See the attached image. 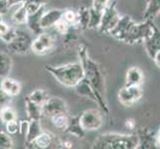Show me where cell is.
<instances>
[{"mask_svg":"<svg viewBox=\"0 0 160 149\" xmlns=\"http://www.w3.org/2000/svg\"><path fill=\"white\" fill-rule=\"evenodd\" d=\"M79 57L80 62L84 69V78L90 82V85L95 91L97 98H98V104L102 107L106 113H108V107L106 102V84H104V75L103 72L96 61L90 58L88 49L85 45H81L79 48Z\"/></svg>","mask_w":160,"mask_h":149,"instance_id":"6da1fadb","label":"cell"},{"mask_svg":"<svg viewBox=\"0 0 160 149\" xmlns=\"http://www.w3.org/2000/svg\"><path fill=\"white\" fill-rule=\"evenodd\" d=\"M139 138L135 134L104 133L93 141L92 148L101 149H134L138 148Z\"/></svg>","mask_w":160,"mask_h":149,"instance_id":"7a4b0ae2","label":"cell"},{"mask_svg":"<svg viewBox=\"0 0 160 149\" xmlns=\"http://www.w3.org/2000/svg\"><path fill=\"white\" fill-rule=\"evenodd\" d=\"M45 69L61 85L68 87H74L85 77L81 62L70 63L58 67L46 66Z\"/></svg>","mask_w":160,"mask_h":149,"instance_id":"3957f363","label":"cell"},{"mask_svg":"<svg viewBox=\"0 0 160 149\" xmlns=\"http://www.w3.org/2000/svg\"><path fill=\"white\" fill-rule=\"evenodd\" d=\"M153 22L152 20H145L142 23H134L129 28L128 32L124 36L122 42L126 44H134L143 42L146 37L150 35L152 32Z\"/></svg>","mask_w":160,"mask_h":149,"instance_id":"277c9868","label":"cell"},{"mask_svg":"<svg viewBox=\"0 0 160 149\" xmlns=\"http://www.w3.org/2000/svg\"><path fill=\"white\" fill-rule=\"evenodd\" d=\"M119 18L120 16L117 9V2L110 1L102 11V21L100 27H98V30L103 34H109V32L117 25Z\"/></svg>","mask_w":160,"mask_h":149,"instance_id":"5b68a950","label":"cell"},{"mask_svg":"<svg viewBox=\"0 0 160 149\" xmlns=\"http://www.w3.org/2000/svg\"><path fill=\"white\" fill-rule=\"evenodd\" d=\"M32 37L23 30H17L14 39L7 44V48L14 54H26L31 50Z\"/></svg>","mask_w":160,"mask_h":149,"instance_id":"8992f818","label":"cell"},{"mask_svg":"<svg viewBox=\"0 0 160 149\" xmlns=\"http://www.w3.org/2000/svg\"><path fill=\"white\" fill-rule=\"evenodd\" d=\"M80 122L86 131L100 129L103 124V117L100 110L88 109L80 117Z\"/></svg>","mask_w":160,"mask_h":149,"instance_id":"52a82bcc","label":"cell"},{"mask_svg":"<svg viewBox=\"0 0 160 149\" xmlns=\"http://www.w3.org/2000/svg\"><path fill=\"white\" fill-rule=\"evenodd\" d=\"M68 106L63 98L59 97H49L42 106V114L51 117L55 114L66 113L68 114Z\"/></svg>","mask_w":160,"mask_h":149,"instance_id":"ba28073f","label":"cell"},{"mask_svg":"<svg viewBox=\"0 0 160 149\" xmlns=\"http://www.w3.org/2000/svg\"><path fill=\"white\" fill-rule=\"evenodd\" d=\"M142 93L140 86H125L118 92V101L124 107H132L141 98Z\"/></svg>","mask_w":160,"mask_h":149,"instance_id":"9c48e42d","label":"cell"},{"mask_svg":"<svg viewBox=\"0 0 160 149\" xmlns=\"http://www.w3.org/2000/svg\"><path fill=\"white\" fill-rule=\"evenodd\" d=\"M29 145H34L35 148H64L63 141H61L56 136L53 135L50 132L42 131L41 133L36 137V139L30 143Z\"/></svg>","mask_w":160,"mask_h":149,"instance_id":"30bf717a","label":"cell"},{"mask_svg":"<svg viewBox=\"0 0 160 149\" xmlns=\"http://www.w3.org/2000/svg\"><path fill=\"white\" fill-rule=\"evenodd\" d=\"M55 44V38L48 33H41L36 39L32 41L31 51L37 55H43L51 50Z\"/></svg>","mask_w":160,"mask_h":149,"instance_id":"8fae6325","label":"cell"},{"mask_svg":"<svg viewBox=\"0 0 160 149\" xmlns=\"http://www.w3.org/2000/svg\"><path fill=\"white\" fill-rule=\"evenodd\" d=\"M145 46V50L151 59L154 58L155 54L160 51V29L159 27H157L155 24L153 23L152 27V32L150 33V35L146 37L143 40Z\"/></svg>","mask_w":160,"mask_h":149,"instance_id":"7c38bea8","label":"cell"},{"mask_svg":"<svg viewBox=\"0 0 160 149\" xmlns=\"http://www.w3.org/2000/svg\"><path fill=\"white\" fill-rule=\"evenodd\" d=\"M133 23H134V21L131 19L130 16H128V15L120 16L117 25H115L114 28L109 32V34L113 36L114 38H117L118 40L122 42L124 36L126 35V33L128 32L129 28Z\"/></svg>","mask_w":160,"mask_h":149,"instance_id":"4fadbf2b","label":"cell"},{"mask_svg":"<svg viewBox=\"0 0 160 149\" xmlns=\"http://www.w3.org/2000/svg\"><path fill=\"white\" fill-rule=\"evenodd\" d=\"M63 13H64V10H61V9H51L47 11V12L45 11L41 17V22H40L41 28L43 30H45V29L53 27L61 18H62Z\"/></svg>","mask_w":160,"mask_h":149,"instance_id":"5bb4252c","label":"cell"},{"mask_svg":"<svg viewBox=\"0 0 160 149\" xmlns=\"http://www.w3.org/2000/svg\"><path fill=\"white\" fill-rule=\"evenodd\" d=\"M44 12H45V10H44V7H42L38 11H36L35 13L28 14V17H27V21H26L27 26H28L29 30L33 34H35L37 36L43 33V29L41 28L40 22Z\"/></svg>","mask_w":160,"mask_h":149,"instance_id":"9a60e30c","label":"cell"},{"mask_svg":"<svg viewBox=\"0 0 160 149\" xmlns=\"http://www.w3.org/2000/svg\"><path fill=\"white\" fill-rule=\"evenodd\" d=\"M75 92L78 93L79 96L84 97H88L92 99V101L96 102L98 103V98H97V95L93 89L92 87V86L90 85V82H88L85 78L81 80L78 84H77L75 87Z\"/></svg>","mask_w":160,"mask_h":149,"instance_id":"2e32d148","label":"cell"},{"mask_svg":"<svg viewBox=\"0 0 160 149\" xmlns=\"http://www.w3.org/2000/svg\"><path fill=\"white\" fill-rule=\"evenodd\" d=\"M65 132L73 135L79 139H82L86 136V130L82 128L80 122V117H72L71 119L69 118V124L66 128Z\"/></svg>","mask_w":160,"mask_h":149,"instance_id":"e0dca14e","label":"cell"},{"mask_svg":"<svg viewBox=\"0 0 160 149\" xmlns=\"http://www.w3.org/2000/svg\"><path fill=\"white\" fill-rule=\"evenodd\" d=\"M143 73L138 67H131L126 72L125 86H140L143 82Z\"/></svg>","mask_w":160,"mask_h":149,"instance_id":"ac0fdd59","label":"cell"},{"mask_svg":"<svg viewBox=\"0 0 160 149\" xmlns=\"http://www.w3.org/2000/svg\"><path fill=\"white\" fill-rule=\"evenodd\" d=\"M42 126L40 123V119H30L29 128L25 134V143L29 145L36 139V137L42 132Z\"/></svg>","mask_w":160,"mask_h":149,"instance_id":"d6986e66","label":"cell"},{"mask_svg":"<svg viewBox=\"0 0 160 149\" xmlns=\"http://www.w3.org/2000/svg\"><path fill=\"white\" fill-rule=\"evenodd\" d=\"M0 87H1L2 90H4L12 97L19 95V92H21V86L19 84V82H17L12 78H9V77L3 78Z\"/></svg>","mask_w":160,"mask_h":149,"instance_id":"ffe728a7","label":"cell"},{"mask_svg":"<svg viewBox=\"0 0 160 149\" xmlns=\"http://www.w3.org/2000/svg\"><path fill=\"white\" fill-rule=\"evenodd\" d=\"M25 108L29 119H40L42 117V106L31 102L28 97H25Z\"/></svg>","mask_w":160,"mask_h":149,"instance_id":"44dd1931","label":"cell"},{"mask_svg":"<svg viewBox=\"0 0 160 149\" xmlns=\"http://www.w3.org/2000/svg\"><path fill=\"white\" fill-rule=\"evenodd\" d=\"M13 62L7 53L0 52V78H6L12 70Z\"/></svg>","mask_w":160,"mask_h":149,"instance_id":"7402d4cb","label":"cell"},{"mask_svg":"<svg viewBox=\"0 0 160 149\" xmlns=\"http://www.w3.org/2000/svg\"><path fill=\"white\" fill-rule=\"evenodd\" d=\"M78 12V27L82 30L89 29V23H90V8L82 6L79 8Z\"/></svg>","mask_w":160,"mask_h":149,"instance_id":"603a6c76","label":"cell"},{"mask_svg":"<svg viewBox=\"0 0 160 149\" xmlns=\"http://www.w3.org/2000/svg\"><path fill=\"white\" fill-rule=\"evenodd\" d=\"M159 12H160V0H148L143 17H144V20H152L154 16H156Z\"/></svg>","mask_w":160,"mask_h":149,"instance_id":"cb8c5ba5","label":"cell"},{"mask_svg":"<svg viewBox=\"0 0 160 149\" xmlns=\"http://www.w3.org/2000/svg\"><path fill=\"white\" fill-rule=\"evenodd\" d=\"M27 17H28V11H27L25 5L22 3L18 5L17 10L14 11V13L12 15V20L15 24H26Z\"/></svg>","mask_w":160,"mask_h":149,"instance_id":"d4e9b609","label":"cell"},{"mask_svg":"<svg viewBox=\"0 0 160 149\" xmlns=\"http://www.w3.org/2000/svg\"><path fill=\"white\" fill-rule=\"evenodd\" d=\"M52 120L53 125L56 127L58 130L65 131L67 126L69 124V117L66 113H60V114H55L50 117Z\"/></svg>","mask_w":160,"mask_h":149,"instance_id":"484cf974","label":"cell"},{"mask_svg":"<svg viewBox=\"0 0 160 149\" xmlns=\"http://www.w3.org/2000/svg\"><path fill=\"white\" fill-rule=\"evenodd\" d=\"M27 97H28L31 102L39 104V106H43V103L48 99L49 95L45 90L37 89L35 91H33L29 96H27Z\"/></svg>","mask_w":160,"mask_h":149,"instance_id":"4316f807","label":"cell"},{"mask_svg":"<svg viewBox=\"0 0 160 149\" xmlns=\"http://www.w3.org/2000/svg\"><path fill=\"white\" fill-rule=\"evenodd\" d=\"M48 3V0H24L23 4L28 11V14L35 13L40 8L44 7Z\"/></svg>","mask_w":160,"mask_h":149,"instance_id":"83f0119b","label":"cell"},{"mask_svg":"<svg viewBox=\"0 0 160 149\" xmlns=\"http://www.w3.org/2000/svg\"><path fill=\"white\" fill-rule=\"evenodd\" d=\"M102 16V11H98L93 9L92 7L90 8V23H89V29H98L101 25Z\"/></svg>","mask_w":160,"mask_h":149,"instance_id":"f1b7e54d","label":"cell"},{"mask_svg":"<svg viewBox=\"0 0 160 149\" xmlns=\"http://www.w3.org/2000/svg\"><path fill=\"white\" fill-rule=\"evenodd\" d=\"M16 112L12 108L8 107H5L2 109H0V119H1L4 123L9 122V121L16 120Z\"/></svg>","mask_w":160,"mask_h":149,"instance_id":"f546056e","label":"cell"},{"mask_svg":"<svg viewBox=\"0 0 160 149\" xmlns=\"http://www.w3.org/2000/svg\"><path fill=\"white\" fill-rule=\"evenodd\" d=\"M62 18L67 22L70 26H78V12L73 10H64Z\"/></svg>","mask_w":160,"mask_h":149,"instance_id":"4dcf8cb0","label":"cell"},{"mask_svg":"<svg viewBox=\"0 0 160 149\" xmlns=\"http://www.w3.org/2000/svg\"><path fill=\"white\" fill-rule=\"evenodd\" d=\"M13 147V141L9 134L0 131V149H12Z\"/></svg>","mask_w":160,"mask_h":149,"instance_id":"1f68e13d","label":"cell"},{"mask_svg":"<svg viewBox=\"0 0 160 149\" xmlns=\"http://www.w3.org/2000/svg\"><path fill=\"white\" fill-rule=\"evenodd\" d=\"M16 34H17V30L12 28V27H9V29L6 32L0 35V39H1L2 41H4L6 44H8L9 42H11L14 39Z\"/></svg>","mask_w":160,"mask_h":149,"instance_id":"d6a6232c","label":"cell"},{"mask_svg":"<svg viewBox=\"0 0 160 149\" xmlns=\"http://www.w3.org/2000/svg\"><path fill=\"white\" fill-rule=\"evenodd\" d=\"M12 101V97L0 87V109H2L5 107H8L9 103Z\"/></svg>","mask_w":160,"mask_h":149,"instance_id":"836d02e7","label":"cell"},{"mask_svg":"<svg viewBox=\"0 0 160 149\" xmlns=\"http://www.w3.org/2000/svg\"><path fill=\"white\" fill-rule=\"evenodd\" d=\"M54 26H55V28H56V30L60 33V34H63V35L71 28V26L63 18H61Z\"/></svg>","mask_w":160,"mask_h":149,"instance_id":"e575fe53","label":"cell"},{"mask_svg":"<svg viewBox=\"0 0 160 149\" xmlns=\"http://www.w3.org/2000/svg\"><path fill=\"white\" fill-rule=\"evenodd\" d=\"M5 127L8 134H15L19 131V124L16 120L9 121V122L5 123Z\"/></svg>","mask_w":160,"mask_h":149,"instance_id":"d590c367","label":"cell"},{"mask_svg":"<svg viewBox=\"0 0 160 149\" xmlns=\"http://www.w3.org/2000/svg\"><path fill=\"white\" fill-rule=\"evenodd\" d=\"M63 36H64V43L65 44L75 43L77 41V39H78V36H77V34H76L74 31H72L71 28L67 32H66Z\"/></svg>","mask_w":160,"mask_h":149,"instance_id":"8d00e7d4","label":"cell"},{"mask_svg":"<svg viewBox=\"0 0 160 149\" xmlns=\"http://www.w3.org/2000/svg\"><path fill=\"white\" fill-rule=\"evenodd\" d=\"M110 2V0H93L92 7L98 11H103V9L108 6V4Z\"/></svg>","mask_w":160,"mask_h":149,"instance_id":"74e56055","label":"cell"},{"mask_svg":"<svg viewBox=\"0 0 160 149\" xmlns=\"http://www.w3.org/2000/svg\"><path fill=\"white\" fill-rule=\"evenodd\" d=\"M29 123L30 120H21L19 124V132L21 134L25 135L27 133V130L29 128Z\"/></svg>","mask_w":160,"mask_h":149,"instance_id":"f35d334b","label":"cell"},{"mask_svg":"<svg viewBox=\"0 0 160 149\" xmlns=\"http://www.w3.org/2000/svg\"><path fill=\"white\" fill-rule=\"evenodd\" d=\"M10 7L11 6L8 2V0H0V15L6 14Z\"/></svg>","mask_w":160,"mask_h":149,"instance_id":"ab89813d","label":"cell"},{"mask_svg":"<svg viewBox=\"0 0 160 149\" xmlns=\"http://www.w3.org/2000/svg\"><path fill=\"white\" fill-rule=\"evenodd\" d=\"M8 29H9V26L7 24H5L2 21V15H0V35L5 33Z\"/></svg>","mask_w":160,"mask_h":149,"instance_id":"60d3db41","label":"cell"},{"mask_svg":"<svg viewBox=\"0 0 160 149\" xmlns=\"http://www.w3.org/2000/svg\"><path fill=\"white\" fill-rule=\"evenodd\" d=\"M125 125H126V127H128V129L132 130V129L135 127V122H134V120L132 119V118H129V119L126 120Z\"/></svg>","mask_w":160,"mask_h":149,"instance_id":"b9f144b4","label":"cell"},{"mask_svg":"<svg viewBox=\"0 0 160 149\" xmlns=\"http://www.w3.org/2000/svg\"><path fill=\"white\" fill-rule=\"evenodd\" d=\"M8 2L10 4V6H15V5H20L24 2V0H8Z\"/></svg>","mask_w":160,"mask_h":149,"instance_id":"7bdbcfd3","label":"cell"},{"mask_svg":"<svg viewBox=\"0 0 160 149\" xmlns=\"http://www.w3.org/2000/svg\"><path fill=\"white\" fill-rule=\"evenodd\" d=\"M153 60H154V62H155V64H156L157 67L160 68V51H158V52L155 54V56H154Z\"/></svg>","mask_w":160,"mask_h":149,"instance_id":"ee69618b","label":"cell"},{"mask_svg":"<svg viewBox=\"0 0 160 149\" xmlns=\"http://www.w3.org/2000/svg\"><path fill=\"white\" fill-rule=\"evenodd\" d=\"M155 142H156V144L158 146H160V128H159V130L157 132V135L155 137Z\"/></svg>","mask_w":160,"mask_h":149,"instance_id":"f6af8a7d","label":"cell"}]
</instances>
